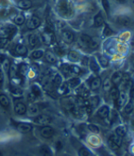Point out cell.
Listing matches in <instances>:
<instances>
[{
  "instance_id": "74e56055",
  "label": "cell",
  "mask_w": 134,
  "mask_h": 156,
  "mask_svg": "<svg viewBox=\"0 0 134 156\" xmlns=\"http://www.w3.org/2000/svg\"><path fill=\"white\" fill-rule=\"evenodd\" d=\"M53 84L55 85V86H60V85H62V78L60 75L56 74L53 78Z\"/></svg>"
},
{
  "instance_id": "1f68e13d",
  "label": "cell",
  "mask_w": 134,
  "mask_h": 156,
  "mask_svg": "<svg viewBox=\"0 0 134 156\" xmlns=\"http://www.w3.org/2000/svg\"><path fill=\"white\" fill-rule=\"evenodd\" d=\"M24 22H25V18H24L23 15H22V14H19V15H17L16 17L14 18V23L16 24H18V25L23 24Z\"/></svg>"
},
{
  "instance_id": "60d3db41",
  "label": "cell",
  "mask_w": 134,
  "mask_h": 156,
  "mask_svg": "<svg viewBox=\"0 0 134 156\" xmlns=\"http://www.w3.org/2000/svg\"><path fill=\"white\" fill-rule=\"evenodd\" d=\"M99 61H100L101 65L102 66H104V67L107 66L108 64H109L108 59H107L106 57H104V56H100V57H99Z\"/></svg>"
},
{
  "instance_id": "f907efd6",
  "label": "cell",
  "mask_w": 134,
  "mask_h": 156,
  "mask_svg": "<svg viewBox=\"0 0 134 156\" xmlns=\"http://www.w3.org/2000/svg\"><path fill=\"white\" fill-rule=\"evenodd\" d=\"M3 81V72H2V70L0 69V83H2Z\"/></svg>"
},
{
  "instance_id": "8fae6325",
  "label": "cell",
  "mask_w": 134,
  "mask_h": 156,
  "mask_svg": "<svg viewBox=\"0 0 134 156\" xmlns=\"http://www.w3.org/2000/svg\"><path fill=\"white\" fill-rule=\"evenodd\" d=\"M16 128L19 132H21L22 134H26L32 130V125L29 123H26V122H20V123H17Z\"/></svg>"
},
{
  "instance_id": "9f6ffc18",
  "label": "cell",
  "mask_w": 134,
  "mask_h": 156,
  "mask_svg": "<svg viewBox=\"0 0 134 156\" xmlns=\"http://www.w3.org/2000/svg\"><path fill=\"white\" fill-rule=\"evenodd\" d=\"M0 156H3V152L1 151H0Z\"/></svg>"
},
{
  "instance_id": "52a82bcc",
  "label": "cell",
  "mask_w": 134,
  "mask_h": 156,
  "mask_svg": "<svg viewBox=\"0 0 134 156\" xmlns=\"http://www.w3.org/2000/svg\"><path fill=\"white\" fill-rule=\"evenodd\" d=\"M41 23V20L37 16H32L27 21V28L28 29H36Z\"/></svg>"
},
{
  "instance_id": "7402d4cb",
  "label": "cell",
  "mask_w": 134,
  "mask_h": 156,
  "mask_svg": "<svg viewBox=\"0 0 134 156\" xmlns=\"http://www.w3.org/2000/svg\"><path fill=\"white\" fill-rule=\"evenodd\" d=\"M18 7L22 9H29L32 7V2L30 0H21L18 2Z\"/></svg>"
},
{
  "instance_id": "f5cc1de1",
  "label": "cell",
  "mask_w": 134,
  "mask_h": 156,
  "mask_svg": "<svg viewBox=\"0 0 134 156\" xmlns=\"http://www.w3.org/2000/svg\"><path fill=\"white\" fill-rule=\"evenodd\" d=\"M131 46L134 48V39H132V40H131Z\"/></svg>"
},
{
  "instance_id": "ab89813d",
  "label": "cell",
  "mask_w": 134,
  "mask_h": 156,
  "mask_svg": "<svg viewBox=\"0 0 134 156\" xmlns=\"http://www.w3.org/2000/svg\"><path fill=\"white\" fill-rule=\"evenodd\" d=\"M11 94L14 95V96H19V95H22V92L21 89L17 88V87H11Z\"/></svg>"
},
{
  "instance_id": "836d02e7",
  "label": "cell",
  "mask_w": 134,
  "mask_h": 156,
  "mask_svg": "<svg viewBox=\"0 0 134 156\" xmlns=\"http://www.w3.org/2000/svg\"><path fill=\"white\" fill-rule=\"evenodd\" d=\"M88 130L91 131V133L93 134H99L100 133V128H99V126H97L96 124H88Z\"/></svg>"
},
{
  "instance_id": "11a10c76",
  "label": "cell",
  "mask_w": 134,
  "mask_h": 156,
  "mask_svg": "<svg viewBox=\"0 0 134 156\" xmlns=\"http://www.w3.org/2000/svg\"><path fill=\"white\" fill-rule=\"evenodd\" d=\"M132 129L134 130V122H132Z\"/></svg>"
},
{
  "instance_id": "4316f807",
  "label": "cell",
  "mask_w": 134,
  "mask_h": 156,
  "mask_svg": "<svg viewBox=\"0 0 134 156\" xmlns=\"http://www.w3.org/2000/svg\"><path fill=\"white\" fill-rule=\"evenodd\" d=\"M68 57H69V59H70L71 61H73V62H77V61H79V59H80V55H79V53H78L77 51H72L69 52Z\"/></svg>"
},
{
  "instance_id": "e575fe53",
  "label": "cell",
  "mask_w": 134,
  "mask_h": 156,
  "mask_svg": "<svg viewBox=\"0 0 134 156\" xmlns=\"http://www.w3.org/2000/svg\"><path fill=\"white\" fill-rule=\"evenodd\" d=\"M109 92H110V95H111V97H112V98H114V99H115V100H116V98H117V96H118V94H119V91L117 90V88H116L115 85L111 88V90H110Z\"/></svg>"
},
{
  "instance_id": "6f0895ef",
  "label": "cell",
  "mask_w": 134,
  "mask_h": 156,
  "mask_svg": "<svg viewBox=\"0 0 134 156\" xmlns=\"http://www.w3.org/2000/svg\"><path fill=\"white\" fill-rule=\"evenodd\" d=\"M133 99H134V91H133Z\"/></svg>"
},
{
  "instance_id": "5b68a950",
  "label": "cell",
  "mask_w": 134,
  "mask_h": 156,
  "mask_svg": "<svg viewBox=\"0 0 134 156\" xmlns=\"http://www.w3.org/2000/svg\"><path fill=\"white\" fill-rule=\"evenodd\" d=\"M54 134H55L54 129L49 125H44L40 129V135L44 138H50L54 136Z\"/></svg>"
},
{
  "instance_id": "e0dca14e",
  "label": "cell",
  "mask_w": 134,
  "mask_h": 156,
  "mask_svg": "<svg viewBox=\"0 0 134 156\" xmlns=\"http://www.w3.org/2000/svg\"><path fill=\"white\" fill-rule=\"evenodd\" d=\"M101 80L100 78H95L91 80V89L92 91H97L100 89L101 87Z\"/></svg>"
},
{
  "instance_id": "d590c367",
  "label": "cell",
  "mask_w": 134,
  "mask_h": 156,
  "mask_svg": "<svg viewBox=\"0 0 134 156\" xmlns=\"http://www.w3.org/2000/svg\"><path fill=\"white\" fill-rule=\"evenodd\" d=\"M2 66H3L4 71H5L6 73H9V69H10V62H9L8 59L5 58V60H4L3 63H2Z\"/></svg>"
},
{
  "instance_id": "f1b7e54d",
  "label": "cell",
  "mask_w": 134,
  "mask_h": 156,
  "mask_svg": "<svg viewBox=\"0 0 134 156\" xmlns=\"http://www.w3.org/2000/svg\"><path fill=\"white\" fill-rule=\"evenodd\" d=\"M28 41H29V45L31 46L32 48H34V47H36V46L37 45V43H38V38H37V37H36V35H31V36L29 37Z\"/></svg>"
},
{
  "instance_id": "f6af8a7d",
  "label": "cell",
  "mask_w": 134,
  "mask_h": 156,
  "mask_svg": "<svg viewBox=\"0 0 134 156\" xmlns=\"http://www.w3.org/2000/svg\"><path fill=\"white\" fill-rule=\"evenodd\" d=\"M27 97H28V98H27V99H28V101H30V102H34V101L36 100V95L34 93H32V92L28 94V96H27Z\"/></svg>"
},
{
  "instance_id": "4dcf8cb0",
  "label": "cell",
  "mask_w": 134,
  "mask_h": 156,
  "mask_svg": "<svg viewBox=\"0 0 134 156\" xmlns=\"http://www.w3.org/2000/svg\"><path fill=\"white\" fill-rule=\"evenodd\" d=\"M68 84H69V86L71 88H76L80 84V80L78 78H73V79H71L69 80Z\"/></svg>"
},
{
  "instance_id": "cb8c5ba5",
  "label": "cell",
  "mask_w": 134,
  "mask_h": 156,
  "mask_svg": "<svg viewBox=\"0 0 134 156\" xmlns=\"http://www.w3.org/2000/svg\"><path fill=\"white\" fill-rule=\"evenodd\" d=\"M115 133L116 135H118L119 136L124 137L127 135V129H126V127L124 125H118L115 128Z\"/></svg>"
},
{
  "instance_id": "8992f818",
  "label": "cell",
  "mask_w": 134,
  "mask_h": 156,
  "mask_svg": "<svg viewBox=\"0 0 134 156\" xmlns=\"http://www.w3.org/2000/svg\"><path fill=\"white\" fill-rule=\"evenodd\" d=\"M128 97H129V95L125 91H121L118 94V96L116 98V104L119 108H123L124 105L128 102Z\"/></svg>"
},
{
  "instance_id": "2e32d148",
  "label": "cell",
  "mask_w": 134,
  "mask_h": 156,
  "mask_svg": "<svg viewBox=\"0 0 134 156\" xmlns=\"http://www.w3.org/2000/svg\"><path fill=\"white\" fill-rule=\"evenodd\" d=\"M133 108H134V104H133V100H129L128 101L124 107H123V111L125 114H130V113L133 111Z\"/></svg>"
},
{
  "instance_id": "ba28073f",
  "label": "cell",
  "mask_w": 134,
  "mask_h": 156,
  "mask_svg": "<svg viewBox=\"0 0 134 156\" xmlns=\"http://www.w3.org/2000/svg\"><path fill=\"white\" fill-rule=\"evenodd\" d=\"M35 122L40 125H48L51 122V117L46 114H40L35 119Z\"/></svg>"
},
{
  "instance_id": "d6a6232c",
  "label": "cell",
  "mask_w": 134,
  "mask_h": 156,
  "mask_svg": "<svg viewBox=\"0 0 134 156\" xmlns=\"http://www.w3.org/2000/svg\"><path fill=\"white\" fill-rule=\"evenodd\" d=\"M88 64H89V66H91V68L93 70L94 72H98L99 70H100L99 66H98L97 62L94 59H91V61H88Z\"/></svg>"
},
{
  "instance_id": "9c48e42d",
  "label": "cell",
  "mask_w": 134,
  "mask_h": 156,
  "mask_svg": "<svg viewBox=\"0 0 134 156\" xmlns=\"http://www.w3.org/2000/svg\"><path fill=\"white\" fill-rule=\"evenodd\" d=\"M108 142L110 143H113L115 144V146H117L118 148H120L121 145H122V142H123V137L121 136H119L118 135H116L115 133L112 134L109 138H108Z\"/></svg>"
},
{
  "instance_id": "680465c9",
  "label": "cell",
  "mask_w": 134,
  "mask_h": 156,
  "mask_svg": "<svg viewBox=\"0 0 134 156\" xmlns=\"http://www.w3.org/2000/svg\"><path fill=\"white\" fill-rule=\"evenodd\" d=\"M64 156H68V155H64Z\"/></svg>"
},
{
  "instance_id": "ffe728a7",
  "label": "cell",
  "mask_w": 134,
  "mask_h": 156,
  "mask_svg": "<svg viewBox=\"0 0 134 156\" xmlns=\"http://www.w3.org/2000/svg\"><path fill=\"white\" fill-rule=\"evenodd\" d=\"M93 24H94V26L95 27H100V26H101L102 24H103V23H104V19H103V16L101 15V13L100 12V13H98L97 15L94 17V21H93Z\"/></svg>"
},
{
  "instance_id": "d4e9b609",
  "label": "cell",
  "mask_w": 134,
  "mask_h": 156,
  "mask_svg": "<svg viewBox=\"0 0 134 156\" xmlns=\"http://www.w3.org/2000/svg\"><path fill=\"white\" fill-rule=\"evenodd\" d=\"M113 87V82L111 81V79H106L102 83V89L104 92H109L111 88Z\"/></svg>"
},
{
  "instance_id": "816d5d0a",
  "label": "cell",
  "mask_w": 134,
  "mask_h": 156,
  "mask_svg": "<svg viewBox=\"0 0 134 156\" xmlns=\"http://www.w3.org/2000/svg\"><path fill=\"white\" fill-rule=\"evenodd\" d=\"M5 60V57L3 55H0V63H3V61Z\"/></svg>"
},
{
  "instance_id": "f546056e",
  "label": "cell",
  "mask_w": 134,
  "mask_h": 156,
  "mask_svg": "<svg viewBox=\"0 0 134 156\" xmlns=\"http://www.w3.org/2000/svg\"><path fill=\"white\" fill-rule=\"evenodd\" d=\"M88 103L89 105H91V108H96L99 104H100V98L99 96H92L89 98V100H88Z\"/></svg>"
},
{
  "instance_id": "681fc988",
  "label": "cell",
  "mask_w": 134,
  "mask_h": 156,
  "mask_svg": "<svg viewBox=\"0 0 134 156\" xmlns=\"http://www.w3.org/2000/svg\"><path fill=\"white\" fill-rule=\"evenodd\" d=\"M115 1L118 4H126V3H128L129 0H115Z\"/></svg>"
},
{
  "instance_id": "db71d44e",
  "label": "cell",
  "mask_w": 134,
  "mask_h": 156,
  "mask_svg": "<svg viewBox=\"0 0 134 156\" xmlns=\"http://www.w3.org/2000/svg\"><path fill=\"white\" fill-rule=\"evenodd\" d=\"M131 6H132V8L134 9V0H131Z\"/></svg>"
},
{
  "instance_id": "7c38bea8",
  "label": "cell",
  "mask_w": 134,
  "mask_h": 156,
  "mask_svg": "<svg viewBox=\"0 0 134 156\" xmlns=\"http://www.w3.org/2000/svg\"><path fill=\"white\" fill-rule=\"evenodd\" d=\"M115 23L121 26H129L131 24V20L129 16H118L115 20Z\"/></svg>"
},
{
  "instance_id": "83f0119b",
  "label": "cell",
  "mask_w": 134,
  "mask_h": 156,
  "mask_svg": "<svg viewBox=\"0 0 134 156\" xmlns=\"http://www.w3.org/2000/svg\"><path fill=\"white\" fill-rule=\"evenodd\" d=\"M78 155L79 156H93L92 152L86 147H81L78 150Z\"/></svg>"
},
{
  "instance_id": "6da1fadb",
  "label": "cell",
  "mask_w": 134,
  "mask_h": 156,
  "mask_svg": "<svg viewBox=\"0 0 134 156\" xmlns=\"http://www.w3.org/2000/svg\"><path fill=\"white\" fill-rule=\"evenodd\" d=\"M57 10L59 14L63 17H70L73 14V8L70 3L66 0H62L57 7Z\"/></svg>"
},
{
  "instance_id": "8d00e7d4",
  "label": "cell",
  "mask_w": 134,
  "mask_h": 156,
  "mask_svg": "<svg viewBox=\"0 0 134 156\" xmlns=\"http://www.w3.org/2000/svg\"><path fill=\"white\" fill-rule=\"evenodd\" d=\"M43 55H44L43 51H41V50H36V51H35L32 53V57H33L34 59H39V58L42 57Z\"/></svg>"
},
{
  "instance_id": "9a60e30c",
  "label": "cell",
  "mask_w": 134,
  "mask_h": 156,
  "mask_svg": "<svg viewBox=\"0 0 134 156\" xmlns=\"http://www.w3.org/2000/svg\"><path fill=\"white\" fill-rule=\"evenodd\" d=\"M42 37H43L44 42H45L46 44H50V42L52 41V38H53V35H52V32H51L50 29H49V30L46 29V31H45V32L43 33Z\"/></svg>"
},
{
  "instance_id": "7a4b0ae2",
  "label": "cell",
  "mask_w": 134,
  "mask_h": 156,
  "mask_svg": "<svg viewBox=\"0 0 134 156\" xmlns=\"http://www.w3.org/2000/svg\"><path fill=\"white\" fill-rule=\"evenodd\" d=\"M80 42L81 44L85 47L91 48V49H96L98 47V43L88 35L83 34L80 36Z\"/></svg>"
},
{
  "instance_id": "484cf974",
  "label": "cell",
  "mask_w": 134,
  "mask_h": 156,
  "mask_svg": "<svg viewBox=\"0 0 134 156\" xmlns=\"http://www.w3.org/2000/svg\"><path fill=\"white\" fill-rule=\"evenodd\" d=\"M15 51L19 55H25L27 53V48L22 44H18L15 48Z\"/></svg>"
},
{
  "instance_id": "7dc6e473",
  "label": "cell",
  "mask_w": 134,
  "mask_h": 156,
  "mask_svg": "<svg viewBox=\"0 0 134 156\" xmlns=\"http://www.w3.org/2000/svg\"><path fill=\"white\" fill-rule=\"evenodd\" d=\"M112 34H113V31L110 29L108 25H106L105 26V30H104V32H103V35L104 36H108V35H112Z\"/></svg>"
},
{
  "instance_id": "4fadbf2b",
  "label": "cell",
  "mask_w": 134,
  "mask_h": 156,
  "mask_svg": "<svg viewBox=\"0 0 134 156\" xmlns=\"http://www.w3.org/2000/svg\"><path fill=\"white\" fill-rule=\"evenodd\" d=\"M123 74H122V72H120V71H116V72H115L113 75H112V78H111V81L113 82V84L114 85H118V84H120L121 83V81H122V80H123Z\"/></svg>"
},
{
  "instance_id": "7bdbcfd3",
  "label": "cell",
  "mask_w": 134,
  "mask_h": 156,
  "mask_svg": "<svg viewBox=\"0 0 134 156\" xmlns=\"http://www.w3.org/2000/svg\"><path fill=\"white\" fill-rule=\"evenodd\" d=\"M109 116H111V122H112V123H114L115 122H116L117 119H118L117 113H116V111H115V110H112V112L110 111V115H109Z\"/></svg>"
},
{
  "instance_id": "3957f363",
  "label": "cell",
  "mask_w": 134,
  "mask_h": 156,
  "mask_svg": "<svg viewBox=\"0 0 134 156\" xmlns=\"http://www.w3.org/2000/svg\"><path fill=\"white\" fill-rule=\"evenodd\" d=\"M16 33V28L13 26H6L4 28L0 29V37H4V38H11L14 34Z\"/></svg>"
},
{
  "instance_id": "5bb4252c",
  "label": "cell",
  "mask_w": 134,
  "mask_h": 156,
  "mask_svg": "<svg viewBox=\"0 0 134 156\" xmlns=\"http://www.w3.org/2000/svg\"><path fill=\"white\" fill-rule=\"evenodd\" d=\"M14 110H15V112L17 113V114L23 115V114H25V112H26V106L22 102H18V103L15 104Z\"/></svg>"
},
{
  "instance_id": "ee69618b",
  "label": "cell",
  "mask_w": 134,
  "mask_h": 156,
  "mask_svg": "<svg viewBox=\"0 0 134 156\" xmlns=\"http://www.w3.org/2000/svg\"><path fill=\"white\" fill-rule=\"evenodd\" d=\"M9 43V39L4 38V37H0V49L5 48Z\"/></svg>"
},
{
  "instance_id": "b9f144b4",
  "label": "cell",
  "mask_w": 134,
  "mask_h": 156,
  "mask_svg": "<svg viewBox=\"0 0 134 156\" xmlns=\"http://www.w3.org/2000/svg\"><path fill=\"white\" fill-rule=\"evenodd\" d=\"M32 93H34L36 95V97L41 95V90L37 86V85H33V86H32Z\"/></svg>"
},
{
  "instance_id": "603a6c76",
  "label": "cell",
  "mask_w": 134,
  "mask_h": 156,
  "mask_svg": "<svg viewBox=\"0 0 134 156\" xmlns=\"http://www.w3.org/2000/svg\"><path fill=\"white\" fill-rule=\"evenodd\" d=\"M39 152H40L41 156H52L51 150L47 145L41 146L40 149H39Z\"/></svg>"
},
{
  "instance_id": "44dd1931",
  "label": "cell",
  "mask_w": 134,
  "mask_h": 156,
  "mask_svg": "<svg viewBox=\"0 0 134 156\" xmlns=\"http://www.w3.org/2000/svg\"><path fill=\"white\" fill-rule=\"evenodd\" d=\"M0 105H1L4 108H9V99L6 94H0Z\"/></svg>"
},
{
  "instance_id": "f35d334b",
  "label": "cell",
  "mask_w": 134,
  "mask_h": 156,
  "mask_svg": "<svg viewBox=\"0 0 134 156\" xmlns=\"http://www.w3.org/2000/svg\"><path fill=\"white\" fill-rule=\"evenodd\" d=\"M70 72L72 74H80L81 69H80V67H78L77 66H70Z\"/></svg>"
},
{
  "instance_id": "277c9868",
  "label": "cell",
  "mask_w": 134,
  "mask_h": 156,
  "mask_svg": "<svg viewBox=\"0 0 134 156\" xmlns=\"http://www.w3.org/2000/svg\"><path fill=\"white\" fill-rule=\"evenodd\" d=\"M97 115L101 120H107L109 118V115H110V108H109V107L106 106V105L101 106L98 109V111H97Z\"/></svg>"
},
{
  "instance_id": "bcb514c9",
  "label": "cell",
  "mask_w": 134,
  "mask_h": 156,
  "mask_svg": "<svg viewBox=\"0 0 134 156\" xmlns=\"http://www.w3.org/2000/svg\"><path fill=\"white\" fill-rule=\"evenodd\" d=\"M101 2H102V6H103V8H104V9H105V11L107 12V13H109V3H108V1L107 0H101Z\"/></svg>"
},
{
  "instance_id": "30bf717a",
  "label": "cell",
  "mask_w": 134,
  "mask_h": 156,
  "mask_svg": "<svg viewBox=\"0 0 134 156\" xmlns=\"http://www.w3.org/2000/svg\"><path fill=\"white\" fill-rule=\"evenodd\" d=\"M62 38L65 43L71 44L74 40V35L73 34V32H71L69 30H64L62 32Z\"/></svg>"
},
{
  "instance_id": "d6986e66",
  "label": "cell",
  "mask_w": 134,
  "mask_h": 156,
  "mask_svg": "<svg viewBox=\"0 0 134 156\" xmlns=\"http://www.w3.org/2000/svg\"><path fill=\"white\" fill-rule=\"evenodd\" d=\"M45 58H46V60L50 64H54L57 62V58H56L55 54L50 51H46V53H45Z\"/></svg>"
},
{
  "instance_id": "ac0fdd59",
  "label": "cell",
  "mask_w": 134,
  "mask_h": 156,
  "mask_svg": "<svg viewBox=\"0 0 134 156\" xmlns=\"http://www.w3.org/2000/svg\"><path fill=\"white\" fill-rule=\"evenodd\" d=\"M27 111H28V114L30 116H35L36 114H38V112H39V108L37 105H30L27 108Z\"/></svg>"
},
{
  "instance_id": "c3c4849f",
  "label": "cell",
  "mask_w": 134,
  "mask_h": 156,
  "mask_svg": "<svg viewBox=\"0 0 134 156\" xmlns=\"http://www.w3.org/2000/svg\"><path fill=\"white\" fill-rule=\"evenodd\" d=\"M63 146H64V145H63V142H62V141H57L56 144H55V148H56V150H57V151L62 150Z\"/></svg>"
}]
</instances>
